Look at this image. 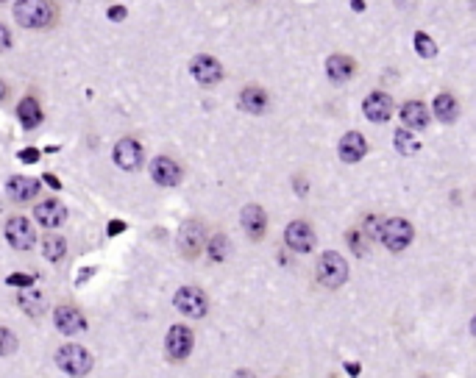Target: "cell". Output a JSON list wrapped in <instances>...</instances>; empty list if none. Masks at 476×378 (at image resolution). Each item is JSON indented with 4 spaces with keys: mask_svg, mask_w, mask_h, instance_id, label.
<instances>
[{
    "mask_svg": "<svg viewBox=\"0 0 476 378\" xmlns=\"http://www.w3.org/2000/svg\"><path fill=\"white\" fill-rule=\"evenodd\" d=\"M354 70H357L354 59H351V56H343V53H337V56H329V62H326V73H329V78H331L334 83H343V81H348V78L354 76Z\"/></svg>",
    "mask_w": 476,
    "mask_h": 378,
    "instance_id": "obj_21",
    "label": "cell"
},
{
    "mask_svg": "<svg viewBox=\"0 0 476 378\" xmlns=\"http://www.w3.org/2000/svg\"><path fill=\"white\" fill-rule=\"evenodd\" d=\"M239 223H242V231H245L251 239H262L265 226H267V220H265V212H262V206H256V203H248V206L242 209V215H239Z\"/></svg>",
    "mask_w": 476,
    "mask_h": 378,
    "instance_id": "obj_17",
    "label": "cell"
},
{
    "mask_svg": "<svg viewBox=\"0 0 476 378\" xmlns=\"http://www.w3.org/2000/svg\"><path fill=\"white\" fill-rule=\"evenodd\" d=\"M14 351H17L14 334H11L8 328H0V356H8V353H14Z\"/></svg>",
    "mask_w": 476,
    "mask_h": 378,
    "instance_id": "obj_28",
    "label": "cell"
},
{
    "mask_svg": "<svg viewBox=\"0 0 476 378\" xmlns=\"http://www.w3.org/2000/svg\"><path fill=\"white\" fill-rule=\"evenodd\" d=\"M365 151H368V142H365V137L357 134V131H348V134L340 140V158L348 161V164L359 161V158L365 156Z\"/></svg>",
    "mask_w": 476,
    "mask_h": 378,
    "instance_id": "obj_19",
    "label": "cell"
},
{
    "mask_svg": "<svg viewBox=\"0 0 476 378\" xmlns=\"http://www.w3.org/2000/svg\"><path fill=\"white\" fill-rule=\"evenodd\" d=\"M20 306H22L28 314H39L42 306H45V301H42L39 292H20Z\"/></svg>",
    "mask_w": 476,
    "mask_h": 378,
    "instance_id": "obj_26",
    "label": "cell"
},
{
    "mask_svg": "<svg viewBox=\"0 0 476 378\" xmlns=\"http://www.w3.org/2000/svg\"><path fill=\"white\" fill-rule=\"evenodd\" d=\"M6 192L11 201L17 203H31L37 195H39V181L37 178H28V175H11L6 181Z\"/></svg>",
    "mask_w": 476,
    "mask_h": 378,
    "instance_id": "obj_11",
    "label": "cell"
},
{
    "mask_svg": "<svg viewBox=\"0 0 476 378\" xmlns=\"http://www.w3.org/2000/svg\"><path fill=\"white\" fill-rule=\"evenodd\" d=\"M178 248H181V253L187 259L198 256V250L204 248V226L198 220H190V223L181 226V231H178Z\"/></svg>",
    "mask_w": 476,
    "mask_h": 378,
    "instance_id": "obj_12",
    "label": "cell"
},
{
    "mask_svg": "<svg viewBox=\"0 0 476 378\" xmlns=\"http://www.w3.org/2000/svg\"><path fill=\"white\" fill-rule=\"evenodd\" d=\"M284 242H287V248L296 250V253H310V250L315 248V234H312L310 223L293 220V223L287 226V231H284Z\"/></svg>",
    "mask_w": 476,
    "mask_h": 378,
    "instance_id": "obj_7",
    "label": "cell"
},
{
    "mask_svg": "<svg viewBox=\"0 0 476 378\" xmlns=\"http://www.w3.org/2000/svg\"><path fill=\"white\" fill-rule=\"evenodd\" d=\"M206 253H209L212 262H223V259L229 256V239H226L223 234H215V236L206 242Z\"/></svg>",
    "mask_w": 476,
    "mask_h": 378,
    "instance_id": "obj_25",
    "label": "cell"
},
{
    "mask_svg": "<svg viewBox=\"0 0 476 378\" xmlns=\"http://www.w3.org/2000/svg\"><path fill=\"white\" fill-rule=\"evenodd\" d=\"M176 309L181 311V314H187V317H204L206 311H209V301H206V295L198 290V287H181L178 292H176Z\"/></svg>",
    "mask_w": 476,
    "mask_h": 378,
    "instance_id": "obj_5",
    "label": "cell"
},
{
    "mask_svg": "<svg viewBox=\"0 0 476 378\" xmlns=\"http://www.w3.org/2000/svg\"><path fill=\"white\" fill-rule=\"evenodd\" d=\"M398 117H401V123H404L406 128H426V126H429V109H426L421 100H406V103L401 106Z\"/></svg>",
    "mask_w": 476,
    "mask_h": 378,
    "instance_id": "obj_18",
    "label": "cell"
},
{
    "mask_svg": "<svg viewBox=\"0 0 476 378\" xmlns=\"http://www.w3.org/2000/svg\"><path fill=\"white\" fill-rule=\"evenodd\" d=\"M53 320H56V328L62 334H67V337H76V334H81L86 328L84 314H81L79 309H73V306H59L53 311Z\"/></svg>",
    "mask_w": 476,
    "mask_h": 378,
    "instance_id": "obj_16",
    "label": "cell"
},
{
    "mask_svg": "<svg viewBox=\"0 0 476 378\" xmlns=\"http://www.w3.org/2000/svg\"><path fill=\"white\" fill-rule=\"evenodd\" d=\"M393 253H401L404 248H409V242H412V236H415V231L409 226V220H404V217H390V220H382V226H379V234H376Z\"/></svg>",
    "mask_w": 476,
    "mask_h": 378,
    "instance_id": "obj_3",
    "label": "cell"
},
{
    "mask_svg": "<svg viewBox=\"0 0 476 378\" xmlns=\"http://www.w3.org/2000/svg\"><path fill=\"white\" fill-rule=\"evenodd\" d=\"M34 217H37V223L45 228H56L65 223V217H67V209H65V203L62 201H42V203H37V209H34Z\"/></svg>",
    "mask_w": 476,
    "mask_h": 378,
    "instance_id": "obj_15",
    "label": "cell"
},
{
    "mask_svg": "<svg viewBox=\"0 0 476 378\" xmlns=\"http://www.w3.org/2000/svg\"><path fill=\"white\" fill-rule=\"evenodd\" d=\"M167 356L173 362H184L190 353H192V331L187 325H173L167 331Z\"/></svg>",
    "mask_w": 476,
    "mask_h": 378,
    "instance_id": "obj_6",
    "label": "cell"
},
{
    "mask_svg": "<svg viewBox=\"0 0 476 378\" xmlns=\"http://www.w3.org/2000/svg\"><path fill=\"white\" fill-rule=\"evenodd\" d=\"M56 365H59L65 373H70V376H86V373L92 370V356H89V351L81 348V345H65V348H59V353H56Z\"/></svg>",
    "mask_w": 476,
    "mask_h": 378,
    "instance_id": "obj_4",
    "label": "cell"
},
{
    "mask_svg": "<svg viewBox=\"0 0 476 378\" xmlns=\"http://www.w3.org/2000/svg\"><path fill=\"white\" fill-rule=\"evenodd\" d=\"M181 167H178V161H173L170 156H159L154 158V164H151V178L157 181L159 187H176L178 181H181Z\"/></svg>",
    "mask_w": 476,
    "mask_h": 378,
    "instance_id": "obj_13",
    "label": "cell"
},
{
    "mask_svg": "<svg viewBox=\"0 0 476 378\" xmlns=\"http://www.w3.org/2000/svg\"><path fill=\"white\" fill-rule=\"evenodd\" d=\"M17 117H20V123H22V128L25 131H34V128H39V123H42V106H39V100L37 97H22L20 100V106H17Z\"/></svg>",
    "mask_w": 476,
    "mask_h": 378,
    "instance_id": "obj_20",
    "label": "cell"
},
{
    "mask_svg": "<svg viewBox=\"0 0 476 378\" xmlns=\"http://www.w3.org/2000/svg\"><path fill=\"white\" fill-rule=\"evenodd\" d=\"M6 92H8V89H6V83H3V81H0V100H3V97H6Z\"/></svg>",
    "mask_w": 476,
    "mask_h": 378,
    "instance_id": "obj_37",
    "label": "cell"
},
{
    "mask_svg": "<svg viewBox=\"0 0 476 378\" xmlns=\"http://www.w3.org/2000/svg\"><path fill=\"white\" fill-rule=\"evenodd\" d=\"M20 161H25V164L39 161V151H37V148H25V151H20Z\"/></svg>",
    "mask_w": 476,
    "mask_h": 378,
    "instance_id": "obj_31",
    "label": "cell"
},
{
    "mask_svg": "<svg viewBox=\"0 0 476 378\" xmlns=\"http://www.w3.org/2000/svg\"><path fill=\"white\" fill-rule=\"evenodd\" d=\"M190 73H192V78H195L198 83H204V86H215V83L223 78V67H220V62H218V59H212V56H198V59H192Z\"/></svg>",
    "mask_w": 476,
    "mask_h": 378,
    "instance_id": "obj_9",
    "label": "cell"
},
{
    "mask_svg": "<svg viewBox=\"0 0 476 378\" xmlns=\"http://www.w3.org/2000/svg\"><path fill=\"white\" fill-rule=\"evenodd\" d=\"M396 145L401 153H415L418 151V142L415 140H409V134L406 131H398L396 134Z\"/></svg>",
    "mask_w": 476,
    "mask_h": 378,
    "instance_id": "obj_29",
    "label": "cell"
},
{
    "mask_svg": "<svg viewBox=\"0 0 476 378\" xmlns=\"http://www.w3.org/2000/svg\"><path fill=\"white\" fill-rule=\"evenodd\" d=\"M14 17L25 28H48L56 20V11H53L51 0H17Z\"/></svg>",
    "mask_w": 476,
    "mask_h": 378,
    "instance_id": "obj_1",
    "label": "cell"
},
{
    "mask_svg": "<svg viewBox=\"0 0 476 378\" xmlns=\"http://www.w3.org/2000/svg\"><path fill=\"white\" fill-rule=\"evenodd\" d=\"M6 239H8V245L17 248V250H31L34 242H37L34 228H31V223H28L25 217H11V220L6 223Z\"/></svg>",
    "mask_w": 476,
    "mask_h": 378,
    "instance_id": "obj_8",
    "label": "cell"
},
{
    "mask_svg": "<svg viewBox=\"0 0 476 378\" xmlns=\"http://www.w3.org/2000/svg\"><path fill=\"white\" fill-rule=\"evenodd\" d=\"M8 48H11V34L0 25V53H3V50H8Z\"/></svg>",
    "mask_w": 476,
    "mask_h": 378,
    "instance_id": "obj_32",
    "label": "cell"
},
{
    "mask_svg": "<svg viewBox=\"0 0 476 378\" xmlns=\"http://www.w3.org/2000/svg\"><path fill=\"white\" fill-rule=\"evenodd\" d=\"M109 17H112V20H123V17H126V8H123V6H112V8H109Z\"/></svg>",
    "mask_w": 476,
    "mask_h": 378,
    "instance_id": "obj_33",
    "label": "cell"
},
{
    "mask_svg": "<svg viewBox=\"0 0 476 378\" xmlns=\"http://www.w3.org/2000/svg\"><path fill=\"white\" fill-rule=\"evenodd\" d=\"M435 114H437V120H443V123H454L457 114H460V103L454 100V95L440 92V95L435 97Z\"/></svg>",
    "mask_w": 476,
    "mask_h": 378,
    "instance_id": "obj_23",
    "label": "cell"
},
{
    "mask_svg": "<svg viewBox=\"0 0 476 378\" xmlns=\"http://www.w3.org/2000/svg\"><path fill=\"white\" fill-rule=\"evenodd\" d=\"M114 164L123 170H137L143 164V145L137 140H120L114 145Z\"/></svg>",
    "mask_w": 476,
    "mask_h": 378,
    "instance_id": "obj_14",
    "label": "cell"
},
{
    "mask_svg": "<svg viewBox=\"0 0 476 378\" xmlns=\"http://www.w3.org/2000/svg\"><path fill=\"white\" fill-rule=\"evenodd\" d=\"M42 253H45L48 262H62L65 253H67V242H65L59 234H48V236L42 239Z\"/></svg>",
    "mask_w": 476,
    "mask_h": 378,
    "instance_id": "obj_24",
    "label": "cell"
},
{
    "mask_svg": "<svg viewBox=\"0 0 476 378\" xmlns=\"http://www.w3.org/2000/svg\"><path fill=\"white\" fill-rule=\"evenodd\" d=\"M0 3H3V0H0Z\"/></svg>",
    "mask_w": 476,
    "mask_h": 378,
    "instance_id": "obj_38",
    "label": "cell"
},
{
    "mask_svg": "<svg viewBox=\"0 0 476 378\" xmlns=\"http://www.w3.org/2000/svg\"><path fill=\"white\" fill-rule=\"evenodd\" d=\"M6 284H11V287H31V284H34V278H31V276H20V273H17V276H8V278H6Z\"/></svg>",
    "mask_w": 476,
    "mask_h": 378,
    "instance_id": "obj_30",
    "label": "cell"
},
{
    "mask_svg": "<svg viewBox=\"0 0 476 378\" xmlns=\"http://www.w3.org/2000/svg\"><path fill=\"white\" fill-rule=\"evenodd\" d=\"M415 50H418V53H421L423 59H432V56L437 53L435 42H432V39H429V36H426L423 31H418V34H415Z\"/></svg>",
    "mask_w": 476,
    "mask_h": 378,
    "instance_id": "obj_27",
    "label": "cell"
},
{
    "mask_svg": "<svg viewBox=\"0 0 476 378\" xmlns=\"http://www.w3.org/2000/svg\"><path fill=\"white\" fill-rule=\"evenodd\" d=\"M351 3H354V11H362V6H365L362 0H351Z\"/></svg>",
    "mask_w": 476,
    "mask_h": 378,
    "instance_id": "obj_36",
    "label": "cell"
},
{
    "mask_svg": "<svg viewBox=\"0 0 476 378\" xmlns=\"http://www.w3.org/2000/svg\"><path fill=\"white\" fill-rule=\"evenodd\" d=\"M348 278V264L340 253H323L320 262H317V281L326 287V290H337L343 287Z\"/></svg>",
    "mask_w": 476,
    "mask_h": 378,
    "instance_id": "obj_2",
    "label": "cell"
},
{
    "mask_svg": "<svg viewBox=\"0 0 476 378\" xmlns=\"http://www.w3.org/2000/svg\"><path fill=\"white\" fill-rule=\"evenodd\" d=\"M362 112H365V117L371 123H388L390 114H393V100L385 92H371L365 97V103H362Z\"/></svg>",
    "mask_w": 476,
    "mask_h": 378,
    "instance_id": "obj_10",
    "label": "cell"
},
{
    "mask_svg": "<svg viewBox=\"0 0 476 378\" xmlns=\"http://www.w3.org/2000/svg\"><path fill=\"white\" fill-rule=\"evenodd\" d=\"M45 181H48V184H51V187H53V189H59V187H62V184H59V178H56V175H45Z\"/></svg>",
    "mask_w": 476,
    "mask_h": 378,
    "instance_id": "obj_35",
    "label": "cell"
},
{
    "mask_svg": "<svg viewBox=\"0 0 476 378\" xmlns=\"http://www.w3.org/2000/svg\"><path fill=\"white\" fill-rule=\"evenodd\" d=\"M239 106L248 114H262L267 109V92L259 89V86H245L242 95H239Z\"/></svg>",
    "mask_w": 476,
    "mask_h": 378,
    "instance_id": "obj_22",
    "label": "cell"
},
{
    "mask_svg": "<svg viewBox=\"0 0 476 378\" xmlns=\"http://www.w3.org/2000/svg\"><path fill=\"white\" fill-rule=\"evenodd\" d=\"M126 228V223H120V220H114V223H109V236H114L117 231H123Z\"/></svg>",
    "mask_w": 476,
    "mask_h": 378,
    "instance_id": "obj_34",
    "label": "cell"
}]
</instances>
